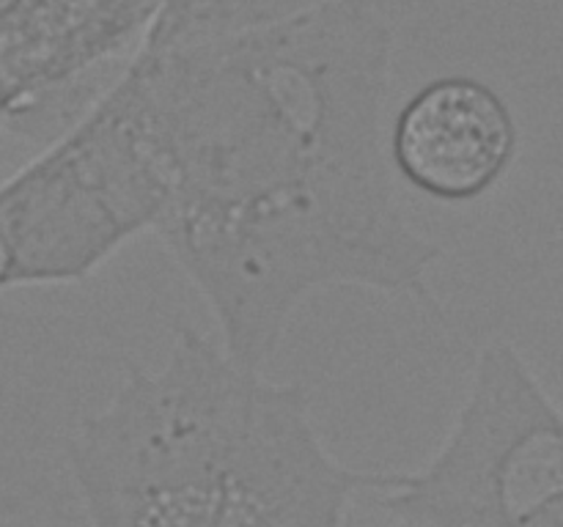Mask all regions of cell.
Masks as SVG:
<instances>
[{
    "instance_id": "1",
    "label": "cell",
    "mask_w": 563,
    "mask_h": 527,
    "mask_svg": "<svg viewBox=\"0 0 563 527\" xmlns=\"http://www.w3.org/2000/svg\"><path fill=\"white\" fill-rule=\"evenodd\" d=\"M394 27L374 0L187 47H137L121 77L159 176L157 236L264 371L295 313L368 289L440 313V245L412 225L385 154Z\"/></svg>"
},
{
    "instance_id": "2",
    "label": "cell",
    "mask_w": 563,
    "mask_h": 527,
    "mask_svg": "<svg viewBox=\"0 0 563 527\" xmlns=\"http://www.w3.org/2000/svg\"><path fill=\"white\" fill-rule=\"evenodd\" d=\"M66 461L88 527H350L374 481L330 453L302 384L190 327L159 366L126 362Z\"/></svg>"
},
{
    "instance_id": "3",
    "label": "cell",
    "mask_w": 563,
    "mask_h": 527,
    "mask_svg": "<svg viewBox=\"0 0 563 527\" xmlns=\"http://www.w3.org/2000/svg\"><path fill=\"white\" fill-rule=\"evenodd\" d=\"M159 206L163 176L119 75L42 154L0 181V294L82 283L148 234Z\"/></svg>"
},
{
    "instance_id": "4",
    "label": "cell",
    "mask_w": 563,
    "mask_h": 527,
    "mask_svg": "<svg viewBox=\"0 0 563 527\" xmlns=\"http://www.w3.org/2000/svg\"><path fill=\"white\" fill-rule=\"evenodd\" d=\"M377 489L438 527H563V410L515 344L493 340L427 464Z\"/></svg>"
},
{
    "instance_id": "5",
    "label": "cell",
    "mask_w": 563,
    "mask_h": 527,
    "mask_svg": "<svg viewBox=\"0 0 563 527\" xmlns=\"http://www.w3.org/2000/svg\"><path fill=\"white\" fill-rule=\"evenodd\" d=\"M159 0H0V130L71 124L80 91L132 44Z\"/></svg>"
},
{
    "instance_id": "6",
    "label": "cell",
    "mask_w": 563,
    "mask_h": 527,
    "mask_svg": "<svg viewBox=\"0 0 563 527\" xmlns=\"http://www.w3.org/2000/svg\"><path fill=\"white\" fill-rule=\"evenodd\" d=\"M390 173L416 195L467 206L506 179L520 154V121L509 99L473 75L427 80L385 130Z\"/></svg>"
},
{
    "instance_id": "7",
    "label": "cell",
    "mask_w": 563,
    "mask_h": 527,
    "mask_svg": "<svg viewBox=\"0 0 563 527\" xmlns=\"http://www.w3.org/2000/svg\"><path fill=\"white\" fill-rule=\"evenodd\" d=\"M330 0H159L141 47L170 49L264 31L322 9Z\"/></svg>"
},
{
    "instance_id": "8",
    "label": "cell",
    "mask_w": 563,
    "mask_h": 527,
    "mask_svg": "<svg viewBox=\"0 0 563 527\" xmlns=\"http://www.w3.org/2000/svg\"><path fill=\"white\" fill-rule=\"evenodd\" d=\"M350 527H438L432 522L421 519V516L410 514L401 505L390 503L383 492L377 489V475H374L372 486L361 492V497L352 505Z\"/></svg>"
}]
</instances>
